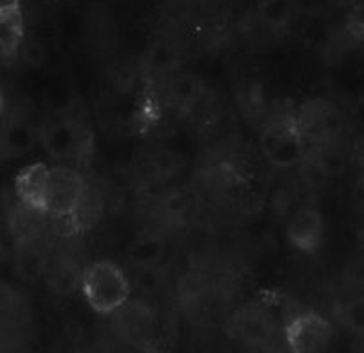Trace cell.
<instances>
[{
	"label": "cell",
	"mask_w": 364,
	"mask_h": 353,
	"mask_svg": "<svg viewBox=\"0 0 364 353\" xmlns=\"http://www.w3.org/2000/svg\"><path fill=\"white\" fill-rule=\"evenodd\" d=\"M81 293L95 314L112 316L129 301L132 280L119 264L97 260L81 274Z\"/></svg>",
	"instance_id": "1"
},
{
	"label": "cell",
	"mask_w": 364,
	"mask_h": 353,
	"mask_svg": "<svg viewBox=\"0 0 364 353\" xmlns=\"http://www.w3.org/2000/svg\"><path fill=\"white\" fill-rule=\"evenodd\" d=\"M260 149L267 162L277 169H291L304 162L307 153V136L298 115L282 113L264 128Z\"/></svg>",
	"instance_id": "2"
},
{
	"label": "cell",
	"mask_w": 364,
	"mask_h": 353,
	"mask_svg": "<svg viewBox=\"0 0 364 353\" xmlns=\"http://www.w3.org/2000/svg\"><path fill=\"white\" fill-rule=\"evenodd\" d=\"M40 139L47 154L58 162H83L92 153L90 131L74 119L50 122Z\"/></svg>",
	"instance_id": "3"
},
{
	"label": "cell",
	"mask_w": 364,
	"mask_h": 353,
	"mask_svg": "<svg viewBox=\"0 0 364 353\" xmlns=\"http://www.w3.org/2000/svg\"><path fill=\"white\" fill-rule=\"evenodd\" d=\"M334 327L314 310L293 314L284 325V341L294 353L325 352L334 341Z\"/></svg>",
	"instance_id": "4"
},
{
	"label": "cell",
	"mask_w": 364,
	"mask_h": 353,
	"mask_svg": "<svg viewBox=\"0 0 364 353\" xmlns=\"http://www.w3.org/2000/svg\"><path fill=\"white\" fill-rule=\"evenodd\" d=\"M85 187H87V181L77 169L67 165L53 167L49 187V215H53L58 221H67L74 212Z\"/></svg>",
	"instance_id": "5"
},
{
	"label": "cell",
	"mask_w": 364,
	"mask_h": 353,
	"mask_svg": "<svg viewBox=\"0 0 364 353\" xmlns=\"http://www.w3.org/2000/svg\"><path fill=\"white\" fill-rule=\"evenodd\" d=\"M50 169L46 162H34L22 167L15 176V188L18 200L29 210L49 215Z\"/></svg>",
	"instance_id": "6"
},
{
	"label": "cell",
	"mask_w": 364,
	"mask_h": 353,
	"mask_svg": "<svg viewBox=\"0 0 364 353\" xmlns=\"http://www.w3.org/2000/svg\"><path fill=\"white\" fill-rule=\"evenodd\" d=\"M287 237L294 249L305 255H316L325 239V221L318 208H300L287 224Z\"/></svg>",
	"instance_id": "7"
},
{
	"label": "cell",
	"mask_w": 364,
	"mask_h": 353,
	"mask_svg": "<svg viewBox=\"0 0 364 353\" xmlns=\"http://www.w3.org/2000/svg\"><path fill=\"white\" fill-rule=\"evenodd\" d=\"M274 317L267 307H250L240 310L235 317V328L239 337L248 344L262 346L269 341L274 328Z\"/></svg>",
	"instance_id": "8"
},
{
	"label": "cell",
	"mask_w": 364,
	"mask_h": 353,
	"mask_svg": "<svg viewBox=\"0 0 364 353\" xmlns=\"http://www.w3.org/2000/svg\"><path fill=\"white\" fill-rule=\"evenodd\" d=\"M0 34H2V56L11 60L16 56L26 38L22 2H8L0 6Z\"/></svg>",
	"instance_id": "9"
},
{
	"label": "cell",
	"mask_w": 364,
	"mask_h": 353,
	"mask_svg": "<svg viewBox=\"0 0 364 353\" xmlns=\"http://www.w3.org/2000/svg\"><path fill=\"white\" fill-rule=\"evenodd\" d=\"M102 210H105L102 195L92 185L87 183L83 194H81L77 205H75L74 212H72L70 217L65 222H67L72 233H85L94 228V226H97V222L102 217Z\"/></svg>",
	"instance_id": "10"
},
{
	"label": "cell",
	"mask_w": 364,
	"mask_h": 353,
	"mask_svg": "<svg viewBox=\"0 0 364 353\" xmlns=\"http://www.w3.org/2000/svg\"><path fill=\"white\" fill-rule=\"evenodd\" d=\"M298 121H300L307 139L332 135V129L338 128L339 124L334 108L321 101L309 102L305 108H301V112L298 113Z\"/></svg>",
	"instance_id": "11"
},
{
	"label": "cell",
	"mask_w": 364,
	"mask_h": 353,
	"mask_svg": "<svg viewBox=\"0 0 364 353\" xmlns=\"http://www.w3.org/2000/svg\"><path fill=\"white\" fill-rule=\"evenodd\" d=\"M166 255V242L158 235H144L139 237L128 249V259L136 269H151L158 267Z\"/></svg>",
	"instance_id": "12"
},
{
	"label": "cell",
	"mask_w": 364,
	"mask_h": 353,
	"mask_svg": "<svg viewBox=\"0 0 364 353\" xmlns=\"http://www.w3.org/2000/svg\"><path fill=\"white\" fill-rule=\"evenodd\" d=\"M33 129L27 126L22 119L8 122L4 128V136H2V151H4L6 158H15L22 156L33 147Z\"/></svg>",
	"instance_id": "13"
},
{
	"label": "cell",
	"mask_w": 364,
	"mask_h": 353,
	"mask_svg": "<svg viewBox=\"0 0 364 353\" xmlns=\"http://www.w3.org/2000/svg\"><path fill=\"white\" fill-rule=\"evenodd\" d=\"M257 15L267 29L284 31L293 20V4L291 0H260L257 6Z\"/></svg>",
	"instance_id": "14"
},
{
	"label": "cell",
	"mask_w": 364,
	"mask_h": 353,
	"mask_svg": "<svg viewBox=\"0 0 364 353\" xmlns=\"http://www.w3.org/2000/svg\"><path fill=\"white\" fill-rule=\"evenodd\" d=\"M341 323L355 334H364V296L343 303L338 310Z\"/></svg>",
	"instance_id": "15"
},
{
	"label": "cell",
	"mask_w": 364,
	"mask_h": 353,
	"mask_svg": "<svg viewBox=\"0 0 364 353\" xmlns=\"http://www.w3.org/2000/svg\"><path fill=\"white\" fill-rule=\"evenodd\" d=\"M328 4L336 6V8H345V6H350L353 0H327Z\"/></svg>",
	"instance_id": "16"
},
{
	"label": "cell",
	"mask_w": 364,
	"mask_h": 353,
	"mask_svg": "<svg viewBox=\"0 0 364 353\" xmlns=\"http://www.w3.org/2000/svg\"><path fill=\"white\" fill-rule=\"evenodd\" d=\"M360 244H363V249H364V228L363 232H360Z\"/></svg>",
	"instance_id": "17"
},
{
	"label": "cell",
	"mask_w": 364,
	"mask_h": 353,
	"mask_svg": "<svg viewBox=\"0 0 364 353\" xmlns=\"http://www.w3.org/2000/svg\"><path fill=\"white\" fill-rule=\"evenodd\" d=\"M8 2H22V0H2V4H8Z\"/></svg>",
	"instance_id": "18"
}]
</instances>
